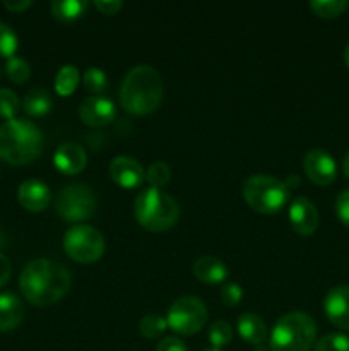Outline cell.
<instances>
[{"label":"cell","mask_w":349,"mask_h":351,"mask_svg":"<svg viewBox=\"0 0 349 351\" xmlns=\"http://www.w3.org/2000/svg\"><path fill=\"white\" fill-rule=\"evenodd\" d=\"M7 77L14 82V84H24L27 79L31 77V67L24 58L12 57L7 60L5 64Z\"/></svg>","instance_id":"obj_25"},{"label":"cell","mask_w":349,"mask_h":351,"mask_svg":"<svg viewBox=\"0 0 349 351\" xmlns=\"http://www.w3.org/2000/svg\"><path fill=\"white\" fill-rule=\"evenodd\" d=\"M43 151V132L29 120L14 119L0 125V158L9 165H26Z\"/></svg>","instance_id":"obj_3"},{"label":"cell","mask_w":349,"mask_h":351,"mask_svg":"<svg viewBox=\"0 0 349 351\" xmlns=\"http://www.w3.org/2000/svg\"><path fill=\"white\" fill-rule=\"evenodd\" d=\"M231 339H233V329L228 322L218 321L211 326V329H209V341L212 343L214 348L226 346L228 343H231Z\"/></svg>","instance_id":"obj_30"},{"label":"cell","mask_w":349,"mask_h":351,"mask_svg":"<svg viewBox=\"0 0 349 351\" xmlns=\"http://www.w3.org/2000/svg\"><path fill=\"white\" fill-rule=\"evenodd\" d=\"M163 101V79L151 65H137L123 79L120 103L130 115H149Z\"/></svg>","instance_id":"obj_2"},{"label":"cell","mask_w":349,"mask_h":351,"mask_svg":"<svg viewBox=\"0 0 349 351\" xmlns=\"http://www.w3.org/2000/svg\"><path fill=\"white\" fill-rule=\"evenodd\" d=\"M303 168L307 177L313 182L315 185H331L337 177V165L335 160L325 149L315 147L305 154Z\"/></svg>","instance_id":"obj_10"},{"label":"cell","mask_w":349,"mask_h":351,"mask_svg":"<svg viewBox=\"0 0 349 351\" xmlns=\"http://www.w3.org/2000/svg\"><path fill=\"white\" fill-rule=\"evenodd\" d=\"M335 215L339 221L349 228V189L342 191L335 199Z\"/></svg>","instance_id":"obj_33"},{"label":"cell","mask_w":349,"mask_h":351,"mask_svg":"<svg viewBox=\"0 0 349 351\" xmlns=\"http://www.w3.org/2000/svg\"><path fill=\"white\" fill-rule=\"evenodd\" d=\"M156 351H188L185 343L178 338H164L163 341L157 345Z\"/></svg>","instance_id":"obj_35"},{"label":"cell","mask_w":349,"mask_h":351,"mask_svg":"<svg viewBox=\"0 0 349 351\" xmlns=\"http://www.w3.org/2000/svg\"><path fill=\"white\" fill-rule=\"evenodd\" d=\"M17 199L19 204L23 206L26 211L31 213H41L48 208L50 204V189L47 184H43L38 178H29V180L23 182L17 191Z\"/></svg>","instance_id":"obj_15"},{"label":"cell","mask_w":349,"mask_h":351,"mask_svg":"<svg viewBox=\"0 0 349 351\" xmlns=\"http://www.w3.org/2000/svg\"><path fill=\"white\" fill-rule=\"evenodd\" d=\"M19 98L10 89H0V119L9 120L16 119L17 112H19Z\"/></svg>","instance_id":"obj_29"},{"label":"cell","mask_w":349,"mask_h":351,"mask_svg":"<svg viewBox=\"0 0 349 351\" xmlns=\"http://www.w3.org/2000/svg\"><path fill=\"white\" fill-rule=\"evenodd\" d=\"M317 339L315 321L305 312H289L276 322L270 335V351H310Z\"/></svg>","instance_id":"obj_5"},{"label":"cell","mask_w":349,"mask_h":351,"mask_svg":"<svg viewBox=\"0 0 349 351\" xmlns=\"http://www.w3.org/2000/svg\"><path fill=\"white\" fill-rule=\"evenodd\" d=\"M133 215L139 225L147 232H166L177 225L180 208L171 195L157 189H147L137 195Z\"/></svg>","instance_id":"obj_4"},{"label":"cell","mask_w":349,"mask_h":351,"mask_svg":"<svg viewBox=\"0 0 349 351\" xmlns=\"http://www.w3.org/2000/svg\"><path fill=\"white\" fill-rule=\"evenodd\" d=\"M139 329L140 335H142L144 338H159V336L168 329V321L157 314H147L146 317L140 321Z\"/></svg>","instance_id":"obj_24"},{"label":"cell","mask_w":349,"mask_h":351,"mask_svg":"<svg viewBox=\"0 0 349 351\" xmlns=\"http://www.w3.org/2000/svg\"><path fill=\"white\" fill-rule=\"evenodd\" d=\"M168 328L177 335L192 336L204 328L207 321V308L197 297H181L173 302L168 311Z\"/></svg>","instance_id":"obj_9"},{"label":"cell","mask_w":349,"mask_h":351,"mask_svg":"<svg viewBox=\"0 0 349 351\" xmlns=\"http://www.w3.org/2000/svg\"><path fill=\"white\" fill-rule=\"evenodd\" d=\"M70 273L50 259H34L23 269L19 287L24 298L36 307L57 304L70 290Z\"/></svg>","instance_id":"obj_1"},{"label":"cell","mask_w":349,"mask_h":351,"mask_svg":"<svg viewBox=\"0 0 349 351\" xmlns=\"http://www.w3.org/2000/svg\"><path fill=\"white\" fill-rule=\"evenodd\" d=\"M344 62H346V65H348V69H349V45L346 47V50H344Z\"/></svg>","instance_id":"obj_40"},{"label":"cell","mask_w":349,"mask_h":351,"mask_svg":"<svg viewBox=\"0 0 349 351\" xmlns=\"http://www.w3.org/2000/svg\"><path fill=\"white\" fill-rule=\"evenodd\" d=\"M17 36L7 24L0 23V58H12L17 50Z\"/></svg>","instance_id":"obj_31"},{"label":"cell","mask_w":349,"mask_h":351,"mask_svg":"<svg viewBox=\"0 0 349 351\" xmlns=\"http://www.w3.org/2000/svg\"><path fill=\"white\" fill-rule=\"evenodd\" d=\"M10 274H12V266H10L9 259L0 252V287L9 283Z\"/></svg>","instance_id":"obj_37"},{"label":"cell","mask_w":349,"mask_h":351,"mask_svg":"<svg viewBox=\"0 0 349 351\" xmlns=\"http://www.w3.org/2000/svg\"><path fill=\"white\" fill-rule=\"evenodd\" d=\"M342 168H344V175L349 178V151L344 158V163H342Z\"/></svg>","instance_id":"obj_39"},{"label":"cell","mask_w":349,"mask_h":351,"mask_svg":"<svg viewBox=\"0 0 349 351\" xmlns=\"http://www.w3.org/2000/svg\"><path fill=\"white\" fill-rule=\"evenodd\" d=\"M55 209L64 221L81 223L96 213V197L88 185L70 184L60 191Z\"/></svg>","instance_id":"obj_8"},{"label":"cell","mask_w":349,"mask_h":351,"mask_svg":"<svg viewBox=\"0 0 349 351\" xmlns=\"http://www.w3.org/2000/svg\"><path fill=\"white\" fill-rule=\"evenodd\" d=\"M115 103L105 96H89L79 106V117L89 127H105L115 119Z\"/></svg>","instance_id":"obj_11"},{"label":"cell","mask_w":349,"mask_h":351,"mask_svg":"<svg viewBox=\"0 0 349 351\" xmlns=\"http://www.w3.org/2000/svg\"><path fill=\"white\" fill-rule=\"evenodd\" d=\"M31 5H33L31 0H3V7H5L7 10H10V12L16 14L24 12V10L29 9Z\"/></svg>","instance_id":"obj_36"},{"label":"cell","mask_w":349,"mask_h":351,"mask_svg":"<svg viewBox=\"0 0 349 351\" xmlns=\"http://www.w3.org/2000/svg\"><path fill=\"white\" fill-rule=\"evenodd\" d=\"M243 298V290L238 283H226L221 288V300L224 302V305L228 307H235L240 304V300Z\"/></svg>","instance_id":"obj_32"},{"label":"cell","mask_w":349,"mask_h":351,"mask_svg":"<svg viewBox=\"0 0 349 351\" xmlns=\"http://www.w3.org/2000/svg\"><path fill=\"white\" fill-rule=\"evenodd\" d=\"M324 311L335 328L349 331V287L332 288L324 300Z\"/></svg>","instance_id":"obj_14"},{"label":"cell","mask_w":349,"mask_h":351,"mask_svg":"<svg viewBox=\"0 0 349 351\" xmlns=\"http://www.w3.org/2000/svg\"><path fill=\"white\" fill-rule=\"evenodd\" d=\"M53 163L62 173L77 175L88 165V156H86V151L82 146L75 143H65L55 151Z\"/></svg>","instance_id":"obj_16"},{"label":"cell","mask_w":349,"mask_h":351,"mask_svg":"<svg viewBox=\"0 0 349 351\" xmlns=\"http://www.w3.org/2000/svg\"><path fill=\"white\" fill-rule=\"evenodd\" d=\"M315 351H349V338L341 332H331L315 343Z\"/></svg>","instance_id":"obj_28"},{"label":"cell","mask_w":349,"mask_h":351,"mask_svg":"<svg viewBox=\"0 0 349 351\" xmlns=\"http://www.w3.org/2000/svg\"><path fill=\"white\" fill-rule=\"evenodd\" d=\"M194 274L198 281L207 285H219L228 278L229 271L221 259L212 256L198 257L194 264Z\"/></svg>","instance_id":"obj_18"},{"label":"cell","mask_w":349,"mask_h":351,"mask_svg":"<svg viewBox=\"0 0 349 351\" xmlns=\"http://www.w3.org/2000/svg\"><path fill=\"white\" fill-rule=\"evenodd\" d=\"M109 177L123 189H137L146 180L142 165L130 156H118L109 165Z\"/></svg>","instance_id":"obj_12"},{"label":"cell","mask_w":349,"mask_h":351,"mask_svg":"<svg viewBox=\"0 0 349 351\" xmlns=\"http://www.w3.org/2000/svg\"><path fill=\"white\" fill-rule=\"evenodd\" d=\"M289 221L298 235H313L318 228V211L313 202L307 197L294 199L289 206Z\"/></svg>","instance_id":"obj_13"},{"label":"cell","mask_w":349,"mask_h":351,"mask_svg":"<svg viewBox=\"0 0 349 351\" xmlns=\"http://www.w3.org/2000/svg\"><path fill=\"white\" fill-rule=\"evenodd\" d=\"M204 351H222V350H219V348H209V350H204Z\"/></svg>","instance_id":"obj_41"},{"label":"cell","mask_w":349,"mask_h":351,"mask_svg":"<svg viewBox=\"0 0 349 351\" xmlns=\"http://www.w3.org/2000/svg\"><path fill=\"white\" fill-rule=\"evenodd\" d=\"M170 178L171 170L164 161H156V163H153L146 173V180L151 184V189H157V191H161V189L170 182Z\"/></svg>","instance_id":"obj_27"},{"label":"cell","mask_w":349,"mask_h":351,"mask_svg":"<svg viewBox=\"0 0 349 351\" xmlns=\"http://www.w3.org/2000/svg\"><path fill=\"white\" fill-rule=\"evenodd\" d=\"M298 185H300V180H298V177H294V175H291V177L286 180L287 189H294V187H298Z\"/></svg>","instance_id":"obj_38"},{"label":"cell","mask_w":349,"mask_h":351,"mask_svg":"<svg viewBox=\"0 0 349 351\" xmlns=\"http://www.w3.org/2000/svg\"><path fill=\"white\" fill-rule=\"evenodd\" d=\"M79 71L75 65H64L55 77V91L60 96H70L79 86Z\"/></svg>","instance_id":"obj_22"},{"label":"cell","mask_w":349,"mask_h":351,"mask_svg":"<svg viewBox=\"0 0 349 351\" xmlns=\"http://www.w3.org/2000/svg\"><path fill=\"white\" fill-rule=\"evenodd\" d=\"M24 319L23 302L14 293H0V331H14Z\"/></svg>","instance_id":"obj_17"},{"label":"cell","mask_w":349,"mask_h":351,"mask_svg":"<svg viewBox=\"0 0 349 351\" xmlns=\"http://www.w3.org/2000/svg\"><path fill=\"white\" fill-rule=\"evenodd\" d=\"M105 237L98 228L89 225H75L67 230L64 237V250L72 261L81 264H92L105 254Z\"/></svg>","instance_id":"obj_7"},{"label":"cell","mask_w":349,"mask_h":351,"mask_svg":"<svg viewBox=\"0 0 349 351\" xmlns=\"http://www.w3.org/2000/svg\"><path fill=\"white\" fill-rule=\"evenodd\" d=\"M243 199L260 215H276L289 199L286 184L269 175H252L243 184Z\"/></svg>","instance_id":"obj_6"},{"label":"cell","mask_w":349,"mask_h":351,"mask_svg":"<svg viewBox=\"0 0 349 351\" xmlns=\"http://www.w3.org/2000/svg\"><path fill=\"white\" fill-rule=\"evenodd\" d=\"M86 9H88V2L84 0H55L50 5L51 16L64 23H72L82 17Z\"/></svg>","instance_id":"obj_20"},{"label":"cell","mask_w":349,"mask_h":351,"mask_svg":"<svg viewBox=\"0 0 349 351\" xmlns=\"http://www.w3.org/2000/svg\"><path fill=\"white\" fill-rule=\"evenodd\" d=\"M238 335L240 338L245 339L250 345H263V341H266L267 338L266 322H263L262 317H259L257 314L246 312V314L240 315L238 319Z\"/></svg>","instance_id":"obj_19"},{"label":"cell","mask_w":349,"mask_h":351,"mask_svg":"<svg viewBox=\"0 0 349 351\" xmlns=\"http://www.w3.org/2000/svg\"><path fill=\"white\" fill-rule=\"evenodd\" d=\"M94 7L101 14H106V16H113V14H116L120 9H122L123 3L118 2V0H96Z\"/></svg>","instance_id":"obj_34"},{"label":"cell","mask_w":349,"mask_h":351,"mask_svg":"<svg viewBox=\"0 0 349 351\" xmlns=\"http://www.w3.org/2000/svg\"><path fill=\"white\" fill-rule=\"evenodd\" d=\"M82 81H84V88L94 96H101V93L108 88V77L99 67H89L84 72Z\"/></svg>","instance_id":"obj_26"},{"label":"cell","mask_w":349,"mask_h":351,"mask_svg":"<svg viewBox=\"0 0 349 351\" xmlns=\"http://www.w3.org/2000/svg\"><path fill=\"white\" fill-rule=\"evenodd\" d=\"M51 106H53L51 96L48 95V91H44V89H31V91L24 96L23 108L29 117L48 115Z\"/></svg>","instance_id":"obj_21"},{"label":"cell","mask_w":349,"mask_h":351,"mask_svg":"<svg viewBox=\"0 0 349 351\" xmlns=\"http://www.w3.org/2000/svg\"><path fill=\"white\" fill-rule=\"evenodd\" d=\"M348 7L349 3L346 0H313V2H310V9L324 19L339 17L341 14H344Z\"/></svg>","instance_id":"obj_23"}]
</instances>
